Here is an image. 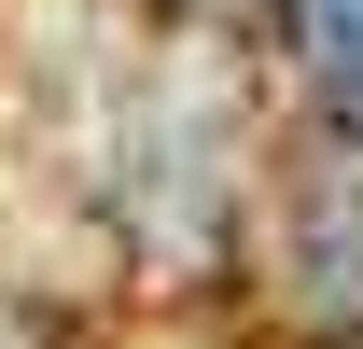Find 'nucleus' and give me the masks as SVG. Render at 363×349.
Masks as SVG:
<instances>
[{"instance_id": "f257e3e1", "label": "nucleus", "mask_w": 363, "mask_h": 349, "mask_svg": "<svg viewBox=\"0 0 363 349\" xmlns=\"http://www.w3.org/2000/svg\"><path fill=\"white\" fill-rule=\"evenodd\" d=\"M294 28H308V56H321V84L363 112V0H294Z\"/></svg>"}]
</instances>
